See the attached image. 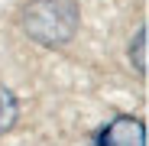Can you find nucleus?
<instances>
[{
    "label": "nucleus",
    "instance_id": "obj_4",
    "mask_svg": "<svg viewBox=\"0 0 149 146\" xmlns=\"http://www.w3.org/2000/svg\"><path fill=\"white\" fill-rule=\"evenodd\" d=\"M130 62H133V68L139 71V75H146V26L136 33V39L130 45Z\"/></svg>",
    "mask_w": 149,
    "mask_h": 146
},
{
    "label": "nucleus",
    "instance_id": "obj_2",
    "mask_svg": "<svg viewBox=\"0 0 149 146\" xmlns=\"http://www.w3.org/2000/svg\"><path fill=\"white\" fill-rule=\"evenodd\" d=\"M94 146H146V124L133 114H120L101 127Z\"/></svg>",
    "mask_w": 149,
    "mask_h": 146
},
{
    "label": "nucleus",
    "instance_id": "obj_3",
    "mask_svg": "<svg viewBox=\"0 0 149 146\" xmlns=\"http://www.w3.org/2000/svg\"><path fill=\"white\" fill-rule=\"evenodd\" d=\"M16 120H19V101H16V94L0 81V136H7L16 127Z\"/></svg>",
    "mask_w": 149,
    "mask_h": 146
},
{
    "label": "nucleus",
    "instance_id": "obj_1",
    "mask_svg": "<svg viewBox=\"0 0 149 146\" xmlns=\"http://www.w3.org/2000/svg\"><path fill=\"white\" fill-rule=\"evenodd\" d=\"M81 26L78 0H29L19 10V29L42 49H62Z\"/></svg>",
    "mask_w": 149,
    "mask_h": 146
}]
</instances>
